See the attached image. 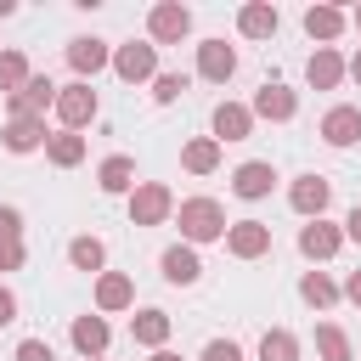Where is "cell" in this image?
Masks as SVG:
<instances>
[{
  "mask_svg": "<svg viewBox=\"0 0 361 361\" xmlns=\"http://www.w3.org/2000/svg\"><path fill=\"white\" fill-rule=\"evenodd\" d=\"M175 226H180V243H226V231H231V220H226V209L214 203V197H180L175 203Z\"/></svg>",
  "mask_w": 361,
  "mask_h": 361,
  "instance_id": "6da1fadb",
  "label": "cell"
},
{
  "mask_svg": "<svg viewBox=\"0 0 361 361\" xmlns=\"http://www.w3.org/2000/svg\"><path fill=\"white\" fill-rule=\"evenodd\" d=\"M113 73L124 79V85H152L164 68H158V45L152 39H130V45H118L113 51Z\"/></svg>",
  "mask_w": 361,
  "mask_h": 361,
  "instance_id": "7a4b0ae2",
  "label": "cell"
},
{
  "mask_svg": "<svg viewBox=\"0 0 361 361\" xmlns=\"http://www.w3.org/2000/svg\"><path fill=\"white\" fill-rule=\"evenodd\" d=\"M51 113H56V124H62V130H73V135H79V130L102 113V102H96V90H90L85 79H73V85H62V90H56V107H51Z\"/></svg>",
  "mask_w": 361,
  "mask_h": 361,
  "instance_id": "3957f363",
  "label": "cell"
},
{
  "mask_svg": "<svg viewBox=\"0 0 361 361\" xmlns=\"http://www.w3.org/2000/svg\"><path fill=\"white\" fill-rule=\"evenodd\" d=\"M186 34H192V6L158 0V6L147 11V39H152V45H180Z\"/></svg>",
  "mask_w": 361,
  "mask_h": 361,
  "instance_id": "277c9868",
  "label": "cell"
},
{
  "mask_svg": "<svg viewBox=\"0 0 361 361\" xmlns=\"http://www.w3.org/2000/svg\"><path fill=\"white\" fill-rule=\"evenodd\" d=\"M130 220H135V226H164V220H175V192H169L164 180H141V186L130 192Z\"/></svg>",
  "mask_w": 361,
  "mask_h": 361,
  "instance_id": "5b68a950",
  "label": "cell"
},
{
  "mask_svg": "<svg viewBox=\"0 0 361 361\" xmlns=\"http://www.w3.org/2000/svg\"><path fill=\"white\" fill-rule=\"evenodd\" d=\"M68 68L90 85L102 68H113V51H107V39H96V34H73L68 39Z\"/></svg>",
  "mask_w": 361,
  "mask_h": 361,
  "instance_id": "8992f818",
  "label": "cell"
},
{
  "mask_svg": "<svg viewBox=\"0 0 361 361\" xmlns=\"http://www.w3.org/2000/svg\"><path fill=\"white\" fill-rule=\"evenodd\" d=\"M271 186H276V164H271V158H248V164H237V169H231V192H237L243 203L271 197Z\"/></svg>",
  "mask_w": 361,
  "mask_h": 361,
  "instance_id": "52a82bcc",
  "label": "cell"
},
{
  "mask_svg": "<svg viewBox=\"0 0 361 361\" xmlns=\"http://www.w3.org/2000/svg\"><path fill=\"white\" fill-rule=\"evenodd\" d=\"M288 203H293V214L322 220V214H327V203H333V180H327V175H299V180L288 186Z\"/></svg>",
  "mask_w": 361,
  "mask_h": 361,
  "instance_id": "ba28073f",
  "label": "cell"
},
{
  "mask_svg": "<svg viewBox=\"0 0 361 361\" xmlns=\"http://www.w3.org/2000/svg\"><path fill=\"white\" fill-rule=\"evenodd\" d=\"M226 254H231V259H265V254H271V226H265V220H231Z\"/></svg>",
  "mask_w": 361,
  "mask_h": 361,
  "instance_id": "9c48e42d",
  "label": "cell"
},
{
  "mask_svg": "<svg viewBox=\"0 0 361 361\" xmlns=\"http://www.w3.org/2000/svg\"><path fill=\"white\" fill-rule=\"evenodd\" d=\"M338 248H344V226H333V220H305V226H299V254H305L310 265L333 259Z\"/></svg>",
  "mask_w": 361,
  "mask_h": 361,
  "instance_id": "30bf717a",
  "label": "cell"
},
{
  "mask_svg": "<svg viewBox=\"0 0 361 361\" xmlns=\"http://www.w3.org/2000/svg\"><path fill=\"white\" fill-rule=\"evenodd\" d=\"M254 118H271V124H288L293 113H299V90H288V85H276V79H265L259 90H254Z\"/></svg>",
  "mask_w": 361,
  "mask_h": 361,
  "instance_id": "8fae6325",
  "label": "cell"
},
{
  "mask_svg": "<svg viewBox=\"0 0 361 361\" xmlns=\"http://www.w3.org/2000/svg\"><path fill=\"white\" fill-rule=\"evenodd\" d=\"M344 73H350V62L338 56V45H316V51H310V62H305L310 90H338V85H344Z\"/></svg>",
  "mask_w": 361,
  "mask_h": 361,
  "instance_id": "7c38bea8",
  "label": "cell"
},
{
  "mask_svg": "<svg viewBox=\"0 0 361 361\" xmlns=\"http://www.w3.org/2000/svg\"><path fill=\"white\" fill-rule=\"evenodd\" d=\"M322 141H327V147H355V141H361V107H355V102L327 107V113H322Z\"/></svg>",
  "mask_w": 361,
  "mask_h": 361,
  "instance_id": "4fadbf2b",
  "label": "cell"
},
{
  "mask_svg": "<svg viewBox=\"0 0 361 361\" xmlns=\"http://www.w3.org/2000/svg\"><path fill=\"white\" fill-rule=\"evenodd\" d=\"M209 124H214V141H220V147H226V141H248V135H254V107H248V102H220Z\"/></svg>",
  "mask_w": 361,
  "mask_h": 361,
  "instance_id": "5bb4252c",
  "label": "cell"
},
{
  "mask_svg": "<svg viewBox=\"0 0 361 361\" xmlns=\"http://www.w3.org/2000/svg\"><path fill=\"white\" fill-rule=\"evenodd\" d=\"M45 141H51V130H45V118H34V113H23V118H11V124L0 130V147L17 152V158H23V152H39Z\"/></svg>",
  "mask_w": 361,
  "mask_h": 361,
  "instance_id": "9a60e30c",
  "label": "cell"
},
{
  "mask_svg": "<svg viewBox=\"0 0 361 361\" xmlns=\"http://www.w3.org/2000/svg\"><path fill=\"white\" fill-rule=\"evenodd\" d=\"M158 271H164V282H169V288H192V282L203 276V259H197V248H192V243H175V248H164Z\"/></svg>",
  "mask_w": 361,
  "mask_h": 361,
  "instance_id": "2e32d148",
  "label": "cell"
},
{
  "mask_svg": "<svg viewBox=\"0 0 361 361\" xmlns=\"http://www.w3.org/2000/svg\"><path fill=\"white\" fill-rule=\"evenodd\" d=\"M299 23H305V34H310L316 45H333V39L350 28V11H344V6H305Z\"/></svg>",
  "mask_w": 361,
  "mask_h": 361,
  "instance_id": "e0dca14e",
  "label": "cell"
},
{
  "mask_svg": "<svg viewBox=\"0 0 361 361\" xmlns=\"http://www.w3.org/2000/svg\"><path fill=\"white\" fill-rule=\"evenodd\" d=\"M231 73H237V51H231L226 39H203V45H197V79L226 85Z\"/></svg>",
  "mask_w": 361,
  "mask_h": 361,
  "instance_id": "ac0fdd59",
  "label": "cell"
},
{
  "mask_svg": "<svg viewBox=\"0 0 361 361\" xmlns=\"http://www.w3.org/2000/svg\"><path fill=\"white\" fill-rule=\"evenodd\" d=\"M96 186L107 192V197H130L141 180H135V158H124V152H113V158H102L96 164Z\"/></svg>",
  "mask_w": 361,
  "mask_h": 361,
  "instance_id": "d6986e66",
  "label": "cell"
},
{
  "mask_svg": "<svg viewBox=\"0 0 361 361\" xmlns=\"http://www.w3.org/2000/svg\"><path fill=\"white\" fill-rule=\"evenodd\" d=\"M135 305V282L124 276V271H102L96 276V310L102 316H118V310H130Z\"/></svg>",
  "mask_w": 361,
  "mask_h": 361,
  "instance_id": "ffe728a7",
  "label": "cell"
},
{
  "mask_svg": "<svg viewBox=\"0 0 361 361\" xmlns=\"http://www.w3.org/2000/svg\"><path fill=\"white\" fill-rule=\"evenodd\" d=\"M68 338H73V350L90 361V355H102L107 350V338H113V327L102 322V310H85V316H73V327H68Z\"/></svg>",
  "mask_w": 361,
  "mask_h": 361,
  "instance_id": "44dd1931",
  "label": "cell"
},
{
  "mask_svg": "<svg viewBox=\"0 0 361 361\" xmlns=\"http://www.w3.org/2000/svg\"><path fill=\"white\" fill-rule=\"evenodd\" d=\"M276 28H282V11H276L271 0H248V6L237 11V34H243V39H271Z\"/></svg>",
  "mask_w": 361,
  "mask_h": 361,
  "instance_id": "7402d4cb",
  "label": "cell"
},
{
  "mask_svg": "<svg viewBox=\"0 0 361 361\" xmlns=\"http://www.w3.org/2000/svg\"><path fill=\"white\" fill-rule=\"evenodd\" d=\"M130 338H135L141 350H164V344H169V316L152 310V305L135 310V316H130Z\"/></svg>",
  "mask_w": 361,
  "mask_h": 361,
  "instance_id": "603a6c76",
  "label": "cell"
},
{
  "mask_svg": "<svg viewBox=\"0 0 361 361\" xmlns=\"http://www.w3.org/2000/svg\"><path fill=\"white\" fill-rule=\"evenodd\" d=\"M180 169H186V175H214V169H220V141H214V135H192V141L180 147Z\"/></svg>",
  "mask_w": 361,
  "mask_h": 361,
  "instance_id": "cb8c5ba5",
  "label": "cell"
},
{
  "mask_svg": "<svg viewBox=\"0 0 361 361\" xmlns=\"http://www.w3.org/2000/svg\"><path fill=\"white\" fill-rule=\"evenodd\" d=\"M299 299L316 305V310H333V305L344 299V288H338L327 271H305V276H299Z\"/></svg>",
  "mask_w": 361,
  "mask_h": 361,
  "instance_id": "d4e9b609",
  "label": "cell"
},
{
  "mask_svg": "<svg viewBox=\"0 0 361 361\" xmlns=\"http://www.w3.org/2000/svg\"><path fill=\"white\" fill-rule=\"evenodd\" d=\"M68 265H73V271L102 276V265H107V243H102V237H90V231H85V237H73V243H68Z\"/></svg>",
  "mask_w": 361,
  "mask_h": 361,
  "instance_id": "484cf974",
  "label": "cell"
},
{
  "mask_svg": "<svg viewBox=\"0 0 361 361\" xmlns=\"http://www.w3.org/2000/svg\"><path fill=\"white\" fill-rule=\"evenodd\" d=\"M45 158H51L56 169H79V164H85V135H73V130H56V135L45 141Z\"/></svg>",
  "mask_w": 361,
  "mask_h": 361,
  "instance_id": "4316f807",
  "label": "cell"
},
{
  "mask_svg": "<svg viewBox=\"0 0 361 361\" xmlns=\"http://www.w3.org/2000/svg\"><path fill=\"white\" fill-rule=\"evenodd\" d=\"M34 79V68H28V56L11 45V51H0V96H23V85Z\"/></svg>",
  "mask_w": 361,
  "mask_h": 361,
  "instance_id": "83f0119b",
  "label": "cell"
},
{
  "mask_svg": "<svg viewBox=\"0 0 361 361\" xmlns=\"http://www.w3.org/2000/svg\"><path fill=\"white\" fill-rule=\"evenodd\" d=\"M259 361H299V338L288 327H265L259 333Z\"/></svg>",
  "mask_w": 361,
  "mask_h": 361,
  "instance_id": "f1b7e54d",
  "label": "cell"
},
{
  "mask_svg": "<svg viewBox=\"0 0 361 361\" xmlns=\"http://www.w3.org/2000/svg\"><path fill=\"white\" fill-rule=\"evenodd\" d=\"M316 355H322V361H350V333H344L338 322H322V327H316Z\"/></svg>",
  "mask_w": 361,
  "mask_h": 361,
  "instance_id": "f546056e",
  "label": "cell"
},
{
  "mask_svg": "<svg viewBox=\"0 0 361 361\" xmlns=\"http://www.w3.org/2000/svg\"><path fill=\"white\" fill-rule=\"evenodd\" d=\"M180 90H186V73H169V68H164V73L152 79V102H158V107L180 102Z\"/></svg>",
  "mask_w": 361,
  "mask_h": 361,
  "instance_id": "4dcf8cb0",
  "label": "cell"
},
{
  "mask_svg": "<svg viewBox=\"0 0 361 361\" xmlns=\"http://www.w3.org/2000/svg\"><path fill=\"white\" fill-rule=\"evenodd\" d=\"M0 243H23V209L0 203Z\"/></svg>",
  "mask_w": 361,
  "mask_h": 361,
  "instance_id": "1f68e13d",
  "label": "cell"
},
{
  "mask_svg": "<svg viewBox=\"0 0 361 361\" xmlns=\"http://www.w3.org/2000/svg\"><path fill=\"white\" fill-rule=\"evenodd\" d=\"M197 361H243V344H237V338H209Z\"/></svg>",
  "mask_w": 361,
  "mask_h": 361,
  "instance_id": "d6a6232c",
  "label": "cell"
},
{
  "mask_svg": "<svg viewBox=\"0 0 361 361\" xmlns=\"http://www.w3.org/2000/svg\"><path fill=\"white\" fill-rule=\"evenodd\" d=\"M17 361H56V350H51L45 338H23V344H17Z\"/></svg>",
  "mask_w": 361,
  "mask_h": 361,
  "instance_id": "836d02e7",
  "label": "cell"
},
{
  "mask_svg": "<svg viewBox=\"0 0 361 361\" xmlns=\"http://www.w3.org/2000/svg\"><path fill=\"white\" fill-rule=\"evenodd\" d=\"M23 259H28L23 243H0V271H23Z\"/></svg>",
  "mask_w": 361,
  "mask_h": 361,
  "instance_id": "e575fe53",
  "label": "cell"
},
{
  "mask_svg": "<svg viewBox=\"0 0 361 361\" xmlns=\"http://www.w3.org/2000/svg\"><path fill=\"white\" fill-rule=\"evenodd\" d=\"M11 322H17V293L0 282V327H11Z\"/></svg>",
  "mask_w": 361,
  "mask_h": 361,
  "instance_id": "d590c367",
  "label": "cell"
},
{
  "mask_svg": "<svg viewBox=\"0 0 361 361\" xmlns=\"http://www.w3.org/2000/svg\"><path fill=\"white\" fill-rule=\"evenodd\" d=\"M344 243H361V203L344 214Z\"/></svg>",
  "mask_w": 361,
  "mask_h": 361,
  "instance_id": "8d00e7d4",
  "label": "cell"
},
{
  "mask_svg": "<svg viewBox=\"0 0 361 361\" xmlns=\"http://www.w3.org/2000/svg\"><path fill=\"white\" fill-rule=\"evenodd\" d=\"M344 299L361 310V271H350V276H344Z\"/></svg>",
  "mask_w": 361,
  "mask_h": 361,
  "instance_id": "74e56055",
  "label": "cell"
},
{
  "mask_svg": "<svg viewBox=\"0 0 361 361\" xmlns=\"http://www.w3.org/2000/svg\"><path fill=\"white\" fill-rule=\"evenodd\" d=\"M350 79H355V85H361V51H355V56H350Z\"/></svg>",
  "mask_w": 361,
  "mask_h": 361,
  "instance_id": "f35d334b",
  "label": "cell"
},
{
  "mask_svg": "<svg viewBox=\"0 0 361 361\" xmlns=\"http://www.w3.org/2000/svg\"><path fill=\"white\" fill-rule=\"evenodd\" d=\"M152 361H180V355L175 350H152Z\"/></svg>",
  "mask_w": 361,
  "mask_h": 361,
  "instance_id": "ab89813d",
  "label": "cell"
},
{
  "mask_svg": "<svg viewBox=\"0 0 361 361\" xmlns=\"http://www.w3.org/2000/svg\"><path fill=\"white\" fill-rule=\"evenodd\" d=\"M11 11H17V0H0V17H11Z\"/></svg>",
  "mask_w": 361,
  "mask_h": 361,
  "instance_id": "60d3db41",
  "label": "cell"
},
{
  "mask_svg": "<svg viewBox=\"0 0 361 361\" xmlns=\"http://www.w3.org/2000/svg\"><path fill=\"white\" fill-rule=\"evenodd\" d=\"M350 23H355V28H361V6H355V11H350Z\"/></svg>",
  "mask_w": 361,
  "mask_h": 361,
  "instance_id": "b9f144b4",
  "label": "cell"
},
{
  "mask_svg": "<svg viewBox=\"0 0 361 361\" xmlns=\"http://www.w3.org/2000/svg\"><path fill=\"white\" fill-rule=\"evenodd\" d=\"M90 361H102V355H90Z\"/></svg>",
  "mask_w": 361,
  "mask_h": 361,
  "instance_id": "7bdbcfd3",
  "label": "cell"
}]
</instances>
